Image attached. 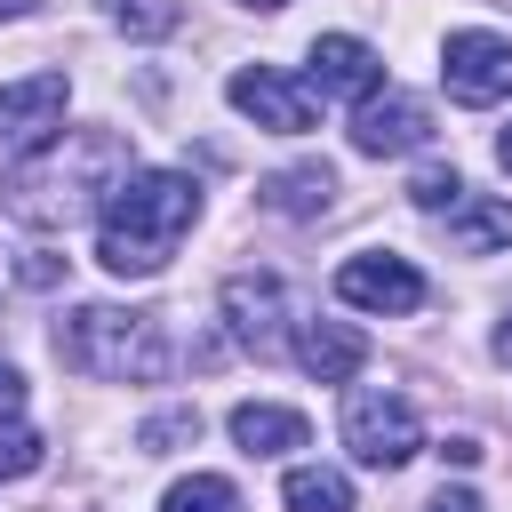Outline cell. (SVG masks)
Masks as SVG:
<instances>
[{"instance_id": "1", "label": "cell", "mask_w": 512, "mask_h": 512, "mask_svg": "<svg viewBox=\"0 0 512 512\" xmlns=\"http://www.w3.org/2000/svg\"><path fill=\"white\" fill-rule=\"evenodd\" d=\"M192 224H200V184L184 168H136L96 216V264L120 280H152Z\"/></svg>"}, {"instance_id": "2", "label": "cell", "mask_w": 512, "mask_h": 512, "mask_svg": "<svg viewBox=\"0 0 512 512\" xmlns=\"http://www.w3.org/2000/svg\"><path fill=\"white\" fill-rule=\"evenodd\" d=\"M128 176H136V160H128V144H120L112 128H64L40 160H24V176H16V216L40 224V232H64V224H80L88 208L104 216V200H112Z\"/></svg>"}, {"instance_id": "3", "label": "cell", "mask_w": 512, "mask_h": 512, "mask_svg": "<svg viewBox=\"0 0 512 512\" xmlns=\"http://www.w3.org/2000/svg\"><path fill=\"white\" fill-rule=\"evenodd\" d=\"M56 352H64V368H80L96 384H160L176 368L168 328L152 312H120V304H80L56 328Z\"/></svg>"}, {"instance_id": "4", "label": "cell", "mask_w": 512, "mask_h": 512, "mask_svg": "<svg viewBox=\"0 0 512 512\" xmlns=\"http://www.w3.org/2000/svg\"><path fill=\"white\" fill-rule=\"evenodd\" d=\"M344 448H352L360 464H376V472H400V464L424 448V424H416V408H408L400 392L360 384V392H344Z\"/></svg>"}, {"instance_id": "5", "label": "cell", "mask_w": 512, "mask_h": 512, "mask_svg": "<svg viewBox=\"0 0 512 512\" xmlns=\"http://www.w3.org/2000/svg\"><path fill=\"white\" fill-rule=\"evenodd\" d=\"M64 104H72V80L64 72H24L0 88V144L16 160H40L56 136H64Z\"/></svg>"}, {"instance_id": "6", "label": "cell", "mask_w": 512, "mask_h": 512, "mask_svg": "<svg viewBox=\"0 0 512 512\" xmlns=\"http://www.w3.org/2000/svg\"><path fill=\"white\" fill-rule=\"evenodd\" d=\"M440 80H448V96L456 104H504L512 96V40L504 32H448V48H440Z\"/></svg>"}, {"instance_id": "7", "label": "cell", "mask_w": 512, "mask_h": 512, "mask_svg": "<svg viewBox=\"0 0 512 512\" xmlns=\"http://www.w3.org/2000/svg\"><path fill=\"white\" fill-rule=\"evenodd\" d=\"M224 96H232V112H248V120H256V128H272V136H304V128H312V112H320V88H304V80H288V72H272V64L232 72V80H224Z\"/></svg>"}, {"instance_id": "8", "label": "cell", "mask_w": 512, "mask_h": 512, "mask_svg": "<svg viewBox=\"0 0 512 512\" xmlns=\"http://www.w3.org/2000/svg\"><path fill=\"white\" fill-rule=\"evenodd\" d=\"M336 304H352V312H416L424 304V272L408 256L360 248V256L336 264Z\"/></svg>"}, {"instance_id": "9", "label": "cell", "mask_w": 512, "mask_h": 512, "mask_svg": "<svg viewBox=\"0 0 512 512\" xmlns=\"http://www.w3.org/2000/svg\"><path fill=\"white\" fill-rule=\"evenodd\" d=\"M424 144H432V112L400 88H376L352 112V152H368V160H400V152H424Z\"/></svg>"}, {"instance_id": "10", "label": "cell", "mask_w": 512, "mask_h": 512, "mask_svg": "<svg viewBox=\"0 0 512 512\" xmlns=\"http://www.w3.org/2000/svg\"><path fill=\"white\" fill-rule=\"evenodd\" d=\"M224 320H232V344H248V352H280V320H288V296H280V280L272 272H232L224 280Z\"/></svg>"}, {"instance_id": "11", "label": "cell", "mask_w": 512, "mask_h": 512, "mask_svg": "<svg viewBox=\"0 0 512 512\" xmlns=\"http://www.w3.org/2000/svg\"><path fill=\"white\" fill-rule=\"evenodd\" d=\"M312 88L368 104V96L384 88V56H376L368 40H352V32H320V40H312Z\"/></svg>"}, {"instance_id": "12", "label": "cell", "mask_w": 512, "mask_h": 512, "mask_svg": "<svg viewBox=\"0 0 512 512\" xmlns=\"http://www.w3.org/2000/svg\"><path fill=\"white\" fill-rule=\"evenodd\" d=\"M296 360H304V376H320V384H352L360 360H368V336L344 328V320H304V328H296Z\"/></svg>"}, {"instance_id": "13", "label": "cell", "mask_w": 512, "mask_h": 512, "mask_svg": "<svg viewBox=\"0 0 512 512\" xmlns=\"http://www.w3.org/2000/svg\"><path fill=\"white\" fill-rule=\"evenodd\" d=\"M232 440L248 456H288V448H304V416L296 408H272V400H240L232 408Z\"/></svg>"}, {"instance_id": "14", "label": "cell", "mask_w": 512, "mask_h": 512, "mask_svg": "<svg viewBox=\"0 0 512 512\" xmlns=\"http://www.w3.org/2000/svg\"><path fill=\"white\" fill-rule=\"evenodd\" d=\"M256 200L280 208V216H320V208L336 200V168H328V160H312V168H280V176H264Z\"/></svg>"}, {"instance_id": "15", "label": "cell", "mask_w": 512, "mask_h": 512, "mask_svg": "<svg viewBox=\"0 0 512 512\" xmlns=\"http://www.w3.org/2000/svg\"><path fill=\"white\" fill-rule=\"evenodd\" d=\"M448 240L464 248V256H488V248H512V200H456L448 208Z\"/></svg>"}, {"instance_id": "16", "label": "cell", "mask_w": 512, "mask_h": 512, "mask_svg": "<svg viewBox=\"0 0 512 512\" xmlns=\"http://www.w3.org/2000/svg\"><path fill=\"white\" fill-rule=\"evenodd\" d=\"M280 496H288V512H352V480L328 464H296L280 480Z\"/></svg>"}, {"instance_id": "17", "label": "cell", "mask_w": 512, "mask_h": 512, "mask_svg": "<svg viewBox=\"0 0 512 512\" xmlns=\"http://www.w3.org/2000/svg\"><path fill=\"white\" fill-rule=\"evenodd\" d=\"M160 512H240V488L224 472H192V480H176L160 496Z\"/></svg>"}, {"instance_id": "18", "label": "cell", "mask_w": 512, "mask_h": 512, "mask_svg": "<svg viewBox=\"0 0 512 512\" xmlns=\"http://www.w3.org/2000/svg\"><path fill=\"white\" fill-rule=\"evenodd\" d=\"M112 24L128 40H160V32H176V0H112Z\"/></svg>"}, {"instance_id": "19", "label": "cell", "mask_w": 512, "mask_h": 512, "mask_svg": "<svg viewBox=\"0 0 512 512\" xmlns=\"http://www.w3.org/2000/svg\"><path fill=\"white\" fill-rule=\"evenodd\" d=\"M408 200H416L424 216H448V208L464 200V176H456V168H416V176H408Z\"/></svg>"}, {"instance_id": "20", "label": "cell", "mask_w": 512, "mask_h": 512, "mask_svg": "<svg viewBox=\"0 0 512 512\" xmlns=\"http://www.w3.org/2000/svg\"><path fill=\"white\" fill-rule=\"evenodd\" d=\"M152 456H168V448H184V440H200V408H168V416H152L144 432H136Z\"/></svg>"}, {"instance_id": "21", "label": "cell", "mask_w": 512, "mask_h": 512, "mask_svg": "<svg viewBox=\"0 0 512 512\" xmlns=\"http://www.w3.org/2000/svg\"><path fill=\"white\" fill-rule=\"evenodd\" d=\"M24 472H40V432L0 424V480H24Z\"/></svg>"}, {"instance_id": "22", "label": "cell", "mask_w": 512, "mask_h": 512, "mask_svg": "<svg viewBox=\"0 0 512 512\" xmlns=\"http://www.w3.org/2000/svg\"><path fill=\"white\" fill-rule=\"evenodd\" d=\"M16 416H24V376L0 368V424H16Z\"/></svg>"}, {"instance_id": "23", "label": "cell", "mask_w": 512, "mask_h": 512, "mask_svg": "<svg viewBox=\"0 0 512 512\" xmlns=\"http://www.w3.org/2000/svg\"><path fill=\"white\" fill-rule=\"evenodd\" d=\"M424 512H480V496H472V488H440Z\"/></svg>"}, {"instance_id": "24", "label": "cell", "mask_w": 512, "mask_h": 512, "mask_svg": "<svg viewBox=\"0 0 512 512\" xmlns=\"http://www.w3.org/2000/svg\"><path fill=\"white\" fill-rule=\"evenodd\" d=\"M496 360H504V368H512V312H504V320H496Z\"/></svg>"}, {"instance_id": "25", "label": "cell", "mask_w": 512, "mask_h": 512, "mask_svg": "<svg viewBox=\"0 0 512 512\" xmlns=\"http://www.w3.org/2000/svg\"><path fill=\"white\" fill-rule=\"evenodd\" d=\"M496 160H504V176H512V128H504V136H496Z\"/></svg>"}, {"instance_id": "26", "label": "cell", "mask_w": 512, "mask_h": 512, "mask_svg": "<svg viewBox=\"0 0 512 512\" xmlns=\"http://www.w3.org/2000/svg\"><path fill=\"white\" fill-rule=\"evenodd\" d=\"M24 8H32V0H0V16H24Z\"/></svg>"}]
</instances>
